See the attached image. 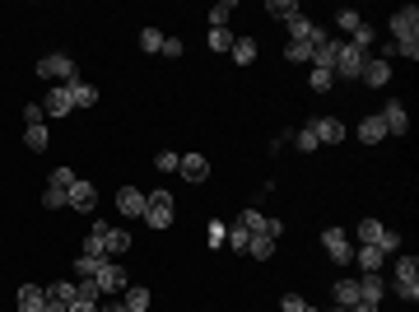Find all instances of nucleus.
<instances>
[{
    "instance_id": "nucleus-17",
    "label": "nucleus",
    "mask_w": 419,
    "mask_h": 312,
    "mask_svg": "<svg viewBox=\"0 0 419 312\" xmlns=\"http://www.w3.org/2000/svg\"><path fill=\"white\" fill-rule=\"evenodd\" d=\"M126 247H131V233H126V229H107V238H103V252H107V261H112V257H121Z\"/></svg>"
},
{
    "instance_id": "nucleus-45",
    "label": "nucleus",
    "mask_w": 419,
    "mask_h": 312,
    "mask_svg": "<svg viewBox=\"0 0 419 312\" xmlns=\"http://www.w3.org/2000/svg\"><path fill=\"white\" fill-rule=\"evenodd\" d=\"M224 238H228V229L214 219V224H210V247H224Z\"/></svg>"
},
{
    "instance_id": "nucleus-14",
    "label": "nucleus",
    "mask_w": 419,
    "mask_h": 312,
    "mask_svg": "<svg viewBox=\"0 0 419 312\" xmlns=\"http://www.w3.org/2000/svg\"><path fill=\"white\" fill-rule=\"evenodd\" d=\"M117 210L126 215V219H140V215H144V191H135V186H121V191H117Z\"/></svg>"
},
{
    "instance_id": "nucleus-40",
    "label": "nucleus",
    "mask_w": 419,
    "mask_h": 312,
    "mask_svg": "<svg viewBox=\"0 0 419 312\" xmlns=\"http://www.w3.org/2000/svg\"><path fill=\"white\" fill-rule=\"evenodd\" d=\"M336 24H341L345 33H354V28L364 24V14H359V10H341V14H336Z\"/></svg>"
},
{
    "instance_id": "nucleus-5",
    "label": "nucleus",
    "mask_w": 419,
    "mask_h": 312,
    "mask_svg": "<svg viewBox=\"0 0 419 312\" xmlns=\"http://www.w3.org/2000/svg\"><path fill=\"white\" fill-rule=\"evenodd\" d=\"M238 224H242L252 238H280V233H284V224H280V219H266L261 210H242V215H238Z\"/></svg>"
},
{
    "instance_id": "nucleus-15",
    "label": "nucleus",
    "mask_w": 419,
    "mask_h": 312,
    "mask_svg": "<svg viewBox=\"0 0 419 312\" xmlns=\"http://www.w3.org/2000/svg\"><path fill=\"white\" fill-rule=\"evenodd\" d=\"M177 172H182L186 182H205V177H210V158L205 154H186L182 163H177Z\"/></svg>"
},
{
    "instance_id": "nucleus-37",
    "label": "nucleus",
    "mask_w": 419,
    "mask_h": 312,
    "mask_svg": "<svg viewBox=\"0 0 419 312\" xmlns=\"http://www.w3.org/2000/svg\"><path fill=\"white\" fill-rule=\"evenodd\" d=\"M308 84H312L317 93H327L331 84H336V75H331V70H317V65H312V75H308Z\"/></svg>"
},
{
    "instance_id": "nucleus-52",
    "label": "nucleus",
    "mask_w": 419,
    "mask_h": 312,
    "mask_svg": "<svg viewBox=\"0 0 419 312\" xmlns=\"http://www.w3.org/2000/svg\"><path fill=\"white\" fill-rule=\"evenodd\" d=\"M331 312H345V308H331Z\"/></svg>"
},
{
    "instance_id": "nucleus-9",
    "label": "nucleus",
    "mask_w": 419,
    "mask_h": 312,
    "mask_svg": "<svg viewBox=\"0 0 419 312\" xmlns=\"http://www.w3.org/2000/svg\"><path fill=\"white\" fill-rule=\"evenodd\" d=\"M42 112H47V117H70V112H75L70 84H61V89H47V98H42Z\"/></svg>"
},
{
    "instance_id": "nucleus-44",
    "label": "nucleus",
    "mask_w": 419,
    "mask_h": 312,
    "mask_svg": "<svg viewBox=\"0 0 419 312\" xmlns=\"http://www.w3.org/2000/svg\"><path fill=\"white\" fill-rule=\"evenodd\" d=\"M378 247H382V252H401V233H392V229H382Z\"/></svg>"
},
{
    "instance_id": "nucleus-47",
    "label": "nucleus",
    "mask_w": 419,
    "mask_h": 312,
    "mask_svg": "<svg viewBox=\"0 0 419 312\" xmlns=\"http://www.w3.org/2000/svg\"><path fill=\"white\" fill-rule=\"evenodd\" d=\"M182 52H186L182 38H163V52H158V56H182Z\"/></svg>"
},
{
    "instance_id": "nucleus-19",
    "label": "nucleus",
    "mask_w": 419,
    "mask_h": 312,
    "mask_svg": "<svg viewBox=\"0 0 419 312\" xmlns=\"http://www.w3.org/2000/svg\"><path fill=\"white\" fill-rule=\"evenodd\" d=\"M42 303H47V289H38V285H24V289H19V312H38Z\"/></svg>"
},
{
    "instance_id": "nucleus-18",
    "label": "nucleus",
    "mask_w": 419,
    "mask_h": 312,
    "mask_svg": "<svg viewBox=\"0 0 419 312\" xmlns=\"http://www.w3.org/2000/svg\"><path fill=\"white\" fill-rule=\"evenodd\" d=\"M382 294H387V285H382V275H373V271H368L364 280H359V299H368V303H382Z\"/></svg>"
},
{
    "instance_id": "nucleus-26",
    "label": "nucleus",
    "mask_w": 419,
    "mask_h": 312,
    "mask_svg": "<svg viewBox=\"0 0 419 312\" xmlns=\"http://www.w3.org/2000/svg\"><path fill=\"white\" fill-rule=\"evenodd\" d=\"M228 56H233L238 65H252V61H256V42H252V38H238V42H233V52H228Z\"/></svg>"
},
{
    "instance_id": "nucleus-49",
    "label": "nucleus",
    "mask_w": 419,
    "mask_h": 312,
    "mask_svg": "<svg viewBox=\"0 0 419 312\" xmlns=\"http://www.w3.org/2000/svg\"><path fill=\"white\" fill-rule=\"evenodd\" d=\"M66 312H98V303H70Z\"/></svg>"
},
{
    "instance_id": "nucleus-38",
    "label": "nucleus",
    "mask_w": 419,
    "mask_h": 312,
    "mask_svg": "<svg viewBox=\"0 0 419 312\" xmlns=\"http://www.w3.org/2000/svg\"><path fill=\"white\" fill-rule=\"evenodd\" d=\"M140 47H144V52H163V33H158V28H144Z\"/></svg>"
},
{
    "instance_id": "nucleus-48",
    "label": "nucleus",
    "mask_w": 419,
    "mask_h": 312,
    "mask_svg": "<svg viewBox=\"0 0 419 312\" xmlns=\"http://www.w3.org/2000/svg\"><path fill=\"white\" fill-rule=\"evenodd\" d=\"M396 56H406V61H415V56H419V42H396Z\"/></svg>"
},
{
    "instance_id": "nucleus-8",
    "label": "nucleus",
    "mask_w": 419,
    "mask_h": 312,
    "mask_svg": "<svg viewBox=\"0 0 419 312\" xmlns=\"http://www.w3.org/2000/svg\"><path fill=\"white\" fill-rule=\"evenodd\" d=\"M364 61H368V52H359V47H350V42H341V56H336V75H341V79H359Z\"/></svg>"
},
{
    "instance_id": "nucleus-2",
    "label": "nucleus",
    "mask_w": 419,
    "mask_h": 312,
    "mask_svg": "<svg viewBox=\"0 0 419 312\" xmlns=\"http://www.w3.org/2000/svg\"><path fill=\"white\" fill-rule=\"evenodd\" d=\"M392 294H396V299H406V303L419 299V261H415V257H401V261H396Z\"/></svg>"
},
{
    "instance_id": "nucleus-10",
    "label": "nucleus",
    "mask_w": 419,
    "mask_h": 312,
    "mask_svg": "<svg viewBox=\"0 0 419 312\" xmlns=\"http://www.w3.org/2000/svg\"><path fill=\"white\" fill-rule=\"evenodd\" d=\"M378 117H382V126H387V135H410V112L401 103H387Z\"/></svg>"
},
{
    "instance_id": "nucleus-23",
    "label": "nucleus",
    "mask_w": 419,
    "mask_h": 312,
    "mask_svg": "<svg viewBox=\"0 0 419 312\" xmlns=\"http://www.w3.org/2000/svg\"><path fill=\"white\" fill-rule=\"evenodd\" d=\"M121 294H126V299H121V303H126V312H144V308H149V289H140V285H126Z\"/></svg>"
},
{
    "instance_id": "nucleus-34",
    "label": "nucleus",
    "mask_w": 419,
    "mask_h": 312,
    "mask_svg": "<svg viewBox=\"0 0 419 312\" xmlns=\"http://www.w3.org/2000/svg\"><path fill=\"white\" fill-rule=\"evenodd\" d=\"M359 238H364V247H378L382 224H378V219H364V224H359Z\"/></svg>"
},
{
    "instance_id": "nucleus-28",
    "label": "nucleus",
    "mask_w": 419,
    "mask_h": 312,
    "mask_svg": "<svg viewBox=\"0 0 419 312\" xmlns=\"http://www.w3.org/2000/svg\"><path fill=\"white\" fill-rule=\"evenodd\" d=\"M284 61H294V65H312V47H308V42H289V47H284Z\"/></svg>"
},
{
    "instance_id": "nucleus-39",
    "label": "nucleus",
    "mask_w": 419,
    "mask_h": 312,
    "mask_svg": "<svg viewBox=\"0 0 419 312\" xmlns=\"http://www.w3.org/2000/svg\"><path fill=\"white\" fill-rule=\"evenodd\" d=\"M294 144H298L303 154H312V149H317V135H312L308 126H298V130H294Z\"/></svg>"
},
{
    "instance_id": "nucleus-1",
    "label": "nucleus",
    "mask_w": 419,
    "mask_h": 312,
    "mask_svg": "<svg viewBox=\"0 0 419 312\" xmlns=\"http://www.w3.org/2000/svg\"><path fill=\"white\" fill-rule=\"evenodd\" d=\"M149 229H172V219H177V205H172L168 191H149L144 196V215H140Z\"/></svg>"
},
{
    "instance_id": "nucleus-29",
    "label": "nucleus",
    "mask_w": 419,
    "mask_h": 312,
    "mask_svg": "<svg viewBox=\"0 0 419 312\" xmlns=\"http://www.w3.org/2000/svg\"><path fill=\"white\" fill-rule=\"evenodd\" d=\"M233 33L228 28H210V52H233Z\"/></svg>"
},
{
    "instance_id": "nucleus-13",
    "label": "nucleus",
    "mask_w": 419,
    "mask_h": 312,
    "mask_svg": "<svg viewBox=\"0 0 419 312\" xmlns=\"http://www.w3.org/2000/svg\"><path fill=\"white\" fill-rule=\"evenodd\" d=\"M359 79H364L368 89H382V84L392 79V65H387V61H378V56H368V61H364V70H359Z\"/></svg>"
},
{
    "instance_id": "nucleus-27",
    "label": "nucleus",
    "mask_w": 419,
    "mask_h": 312,
    "mask_svg": "<svg viewBox=\"0 0 419 312\" xmlns=\"http://www.w3.org/2000/svg\"><path fill=\"white\" fill-rule=\"evenodd\" d=\"M247 257L270 261V257H275V238H252V243H247Z\"/></svg>"
},
{
    "instance_id": "nucleus-41",
    "label": "nucleus",
    "mask_w": 419,
    "mask_h": 312,
    "mask_svg": "<svg viewBox=\"0 0 419 312\" xmlns=\"http://www.w3.org/2000/svg\"><path fill=\"white\" fill-rule=\"evenodd\" d=\"M280 312H312V308H308V299H298V294H284V299H280Z\"/></svg>"
},
{
    "instance_id": "nucleus-20",
    "label": "nucleus",
    "mask_w": 419,
    "mask_h": 312,
    "mask_svg": "<svg viewBox=\"0 0 419 312\" xmlns=\"http://www.w3.org/2000/svg\"><path fill=\"white\" fill-rule=\"evenodd\" d=\"M359 140H364V144L387 140V126H382V117H364V121H359Z\"/></svg>"
},
{
    "instance_id": "nucleus-32",
    "label": "nucleus",
    "mask_w": 419,
    "mask_h": 312,
    "mask_svg": "<svg viewBox=\"0 0 419 312\" xmlns=\"http://www.w3.org/2000/svg\"><path fill=\"white\" fill-rule=\"evenodd\" d=\"M266 14H275V19H294V14H298V5H294V0H270V5H266Z\"/></svg>"
},
{
    "instance_id": "nucleus-3",
    "label": "nucleus",
    "mask_w": 419,
    "mask_h": 312,
    "mask_svg": "<svg viewBox=\"0 0 419 312\" xmlns=\"http://www.w3.org/2000/svg\"><path fill=\"white\" fill-rule=\"evenodd\" d=\"M38 75L56 79V84H75V61L61 56V52H52V56H42V61H38Z\"/></svg>"
},
{
    "instance_id": "nucleus-4",
    "label": "nucleus",
    "mask_w": 419,
    "mask_h": 312,
    "mask_svg": "<svg viewBox=\"0 0 419 312\" xmlns=\"http://www.w3.org/2000/svg\"><path fill=\"white\" fill-rule=\"evenodd\" d=\"M93 285H98V294H103V299H112V294H121V289L131 285V275L121 271L117 261H103V271L93 275Z\"/></svg>"
},
{
    "instance_id": "nucleus-46",
    "label": "nucleus",
    "mask_w": 419,
    "mask_h": 312,
    "mask_svg": "<svg viewBox=\"0 0 419 312\" xmlns=\"http://www.w3.org/2000/svg\"><path fill=\"white\" fill-rule=\"evenodd\" d=\"M42 117H47V112H42L38 103H28V107H24V121H28V126H42Z\"/></svg>"
},
{
    "instance_id": "nucleus-7",
    "label": "nucleus",
    "mask_w": 419,
    "mask_h": 312,
    "mask_svg": "<svg viewBox=\"0 0 419 312\" xmlns=\"http://www.w3.org/2000/svg\"><path fill=\"white\" fill-rule=\"evenodd\" d=\"M322 247H327V257L336 261V266H350L354 261V243H350V233H341V229H327V233H322Z\"/></svg>"
},
{
    "instance_id": "nucleus-30",
    "label": "nucleus",
    "mask_w": 419,
    "mask_h": 312,
    "mask_svg": "<svg viewBox=\"0 0 419 312\" xmlns=\"http://www.w3.org/2000/svg\"><path fill=\"white\" fill-rule=\"evenodd\" d=\"M47 299H52V303H66V308H70V303H75V280H61V285H52V289H47Z\"/></svg>"
},
{
    "instance_id": "nucleus-31",
    "label": "nucleus",
    "mask_w": 419,
    "mask_h": 312,
    "mask_svg": "<svg viewBox=\"0 0 419 312\" xmlns=\"http://www.w3.org/2000/svg\"><path fill=\"white\" fill-rule=\"evenodd\" d=\"M224 243H228V247H233V252H247L252 233H247V229H242V224H228V238H224Z\"/></svg>"
},
{
    "instance_id": "nucleus-11",
    "label": "nucleus",
    "mask_w": 419,
    "mask_h": 312,
    "mask_svg": "<svg viewBox=\"0 0 419 312\" xmlns=\"http://www.w3.org/2000/svg\"><path fill=\"white\" fill-rule=\"evenodd\" d=\"M70 205H75L79 215H93V205H98V186L84 182V177H75V186H70Z\"/></svg>"
},
{
    "instance_id": "nucleus-6",
    "label": "nucleus",
    "mask_w": 419,
    "mask_h": 312,
    "mask_svg": "<svg viewBox=\"0 0 419 312\" xmlns=\"http://www.w3.org/2000/svg\"><path fill=\"white\" fill-rule=\"evenodd\" d=\"M392 42H419V10L415 5L392 14Z\"/></svg>"
},
{
    "instance_id": "nucleus-16",
    "label": "nucleus",
    "mask_w": 419,
    "mask_h": 312,
    "mask_svg": "<svg viewBox=\"0 0 419 312\" xmlns=\"http://www.w3.org/2000/svg\"><path fill=\"white\" fill-rule=\"evenodd\" d=\"M336 56H341V42L327 38V42L312 52V65H317V70H331V75H336Z\"/></svg>"
},
{
    "instance_id": "nucleus-25",
    "label": "nucleus",
    "mask_w": 419,
    "mask_h": 312,
    "mask_svg": "<svg viewBox=\"0 0 419 312\" xmlns=\"http://www.w3.org/2000/svg\"><path fill=\"white\" fill-rule=\"evenodd\" d=\"M70 98H75V107H93V103H98V89L75 79V84H70Z\"/></svg>"
},
{
    "instance_id": "nucleus-36",
    "label": "nucleus",
    "mask_w": 419,
    "mask_h": 312,
    "mask_svg": "<svg viewBox=\"0 0 419 312\" xmlns=\"http://www.w3.org/2000/svg\"><path fill=\"white\" fill-rule=\"evenodd\" d=\"M228 14H233V0H219V5L210 10V24H214V28H228Z\"/></svg>"
},
{
    "instance_id": "nucleus-12",
    "label": "nucleus",
    "mask_w": 419,
    "mask_h": 312,
    "mask_svg": "<svg viewBox=\"0 0 419 312\" xmlns=\"http://www.w3.org/2000/svg\"><path fill=\"white\" fill-rule=\"evenodd\" d=\"M308 130L317 135V144H341L345 140V126L336 117H317V121H308Z\"/></svg>"
},
{
    "instance_id": "nucleus-43",
    "label": "nucleus",
    "mask_w": 419,
    "mask_h": 312,
    "mask_svg": "<svg viewBox=\"0 0 419 312\" xmlns=\"http://www.w3.org/2000/svg\"><path fill=\"white\" fill-rule=\"evenodd\" d=\"M47 186H61V191H70V186H75V172H70V168H56Z\"/></svg>"
},
{
    "instance_id": "nucleus-50",
    "label": "nucleus",
    "mask_w": 419,
    "mask_h": 312,
    "mask_svg": "<svg viewBox=\"0 0 419 312\" xmlns=\"http://www.w3.org/2000/svg\"><path fill=\"white\" fill-rule=\"evenodd\" d=\"M38 312H66V303H52V299H47V303H42Z\"/></svg>"
},
{
    "instance_id": "nucleus-35",
    "label": "nucleus",
    "mask_w": 419,
    "mask_h": 312,
    "mask_svg": "<svg viewBox=\"0 0 419 312\" xmlns=\"http://www.w3.org/2000/svg\"><path fill=\"white\" fill-rule=\"evenodd\" d=\"M24 144L42 154V149H47V126H28V130H24Z\"/></svg>"
},
{
    "instance_id": "nucleus-42",
    "label": "nucleus",
    "mask_w": 419,
    "mask_h": 312,
    "mask_svg": "<svg viewBox=\"0 0 419 312\" xmlns=\"http://www.w3.org/2000/svg\"><path fill=\"white\" fill-rule=\"evenodd\" d=\"M177 163H182V158L172 154V149H163V154L154 158V168H158V172H177Z\"/></svg>"
},
{
    "instance_id": "nucleus-33",
    "label": "nucleus",
    "mask_w": 419,
    "mask_h": 312,
    "mask_svg": "<svg viewBox=\"0 0 419 312\" xmlns=\"http://www.w3.org/2000/svg\"><path fill=\"white\" fill-rule=\"evenodd\" d=\"M42 205H47V210L70 205V191H61V186H47V191H42Z\"/></svg>"
},
{
    "instance_id": "nucleus-51",
    "label": "nucleus",
    "mask_w": 419,
    "mask_h": 312,
    "mask_svg": "<svg viewBox=\"0 0 419 312\" xmlns=\"http://www.w3.org/2000/svg\"><path fill=\"white\" fill-rule=\"evenodd\" d=\"M98 312H126V303H98Z\"/></svg>"
},
{
    "instance_id": "nucleus-22",
    "label": "nucleus",
    "mask_w": 419,
    "mask_h": 312,
    "mask_svg": "<svg viewBox=\"0 0 419 312\" xmlns=\"http://www.w3.org/2000/svg\"><path fill=\"white\" fill-rule=\"evenodd\" d=\"M359 303V280H336V308H354Z\"/></svg>"
},
{
    "instance_id": "nucleus-24",
    "label": "nucleus",
    "mask_w": 419,
    "mask_h": 312,
    "mask_svg": "<svg viewBox=\"0 0 419 312\" xmlns=\"http://www.w3.org/2000/svg\"><path fill=\"white\" fill-rule=\"evenodd\" d=\"M107 257H75V280H93V275L103 271Z\"/></svg>"
},
{
    "instance_id": "nucleus-21",
    "label": "nucleus",
    "mask_w": 419,
    "mask_h": 312,
    "mask_svg": "<svg viewBox=\"0 0 419 312\" xmlns=\"http://www.w3.org/2000/svg\"><path fill=\"white\" fill-rule=\"evenodd\" d=\"M382 257H387V252H382V247H354V261L364 266V275H368V271L378 275V271H382Z\"/></svg>"
}]
</instances>
